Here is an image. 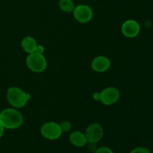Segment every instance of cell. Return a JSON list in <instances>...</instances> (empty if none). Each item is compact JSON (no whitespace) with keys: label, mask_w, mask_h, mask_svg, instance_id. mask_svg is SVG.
<instances>
[{"label":"cell","mask_w":153,"mask_h":153,"mask_svg":"<svg viewBox=\"0 0 153 153\" xmlns=\"http://www.w3.org/2000/svg\"><path fill=\"white\" fill-rule=\"evenodd\" d=\"M0 123L4 128L15 129L23 123V116L14 108H6L0 113Z\"/></svg>","instance_id":"1"},{"label":"cell","mask_w":153,"mask_h":153,"mask_svg":"<svg viewBox=\"0 0 153 153\" xmlns=\"http://www.w3.org/2000/svg\"><path fill=\"white\" fill-rule=\"evenodd\" d=\"M7 100L15 108H20L26 105L29 95L17 87H11L7 91Z\"/></svg>","instance_id":"2"},{"label":"cell","mask_w":153,"mask_h":153,"mask_svg":"<svg viewBox=\"0 0 153 153\" xmlns=\"http://www.w3.org/2000/svg\"><path fill=\"white\" fill-rule=\"evenodd\" d=\"M26 64L31 71L34 73H41L46 70L47 62L43 54L33 52L28 54L26 58Z\"/></svg>","instance_id":"3"},{"label":"cell","mask_w":153,"mask_h":153,"mask_svg":"<svg viewBox=\"0 0 153 153\" xmlns=\"http://www.w3.org/2000/svg\"><path fill=\"white\" fill-rule=\"evenodd\" d=\"M40 133L48 140H56L62 134L59 124L55 122H49L43 124L40 128Z\"/></svg>","instance_id":"4"},{"label":"cell","mask_w":153,"mask_h":153,"mask_svg":"<svg viewBox=\"0 0 153 153\" xmlns=\"http://www.w3.org/2000/svg\"><path fill=\"white\" fill-rule=\"evenodd\" d=\"M97 100H100L102 102L106 105H113L119 100L120 91L117 88L114 87H109L103 90L100 94H99Z\"/></svg>","instance_id":"5"},{"label":"cell","mask_w":153,"mask_h":153,"mask_svg":"<svg viewBox=\"0 0 153 153\" xmlns=\"http://www.w3.org/2000/svg\"><path fill=\"white\" fill-rule=\"evenodd\" d=\"M73 15L78 22L81 23H87L91 20L94 13L92 9L88 5L79 4L75 7L73 10Z\"/></svg>","instance_id":"6"},{"label":"cell","mask_w":153,"mask_h":153,"mask_svg":"<svg viewBox=\"0 0 153 153\" xmlns=\"http://www.w3.org/2000/svg\"><path fill=\"white\" fill-rule=\"evenodd\" d=\"M85 137L90 143H97L103 136V128L99 123H92L87 128Z\"/></svg>","instance_id":"7"},{"label":"cell","mask_w":153,"mask_h":153,"mask_svg":"<svg viewBox=\"0 0 153 153\" xmlns=\"http://www.w3.org/2000/svg\"><path fill=\"white\" fill-rule=\"evenodd\" d=\"M121 30H122V33L124 34V36L129 37V38H132V37L138 35L140 28L138 22L133 19H129V20L126 21L123 24Z\"/></svg>","instance_id":"8"},{"label":"cell","mask_w":153,"mask_h":153,"mask_svg":"<svg viewBox=\"0 0 153 153\" xmlns=\"http://www.w3.org/2000/svg\"><path fill=\"white\" fill-rule=\"evenodd\" d=\"M111 61L107 57L97 56L94 58L91 63V67L97 73H103L109 69Z\"/></svg>","instance_id":"9"},{"label":"cell","mask_w":153,"mask_h":153,"mask_svg":"<svg viewBox=\"0 0 153 153\" xmlns=\"http://www.w3.org/2000/svg\"><path fill=\"white\" fill-rule=\"evenodd\" d=\"M70 140L72 144L74 145L75 146H77V147L84 146L88 142L85 134L81 131H73L71 133L70 136Z\"/></svg>","instance_id":"10"},{"label":"cell","mask_w":153,"mask_h":153,"mask_svg":"<svg viewBox=\"0 0 153 153\" xmlns=\"http://www.w3.org/2000/svg\"><path fill=\"white\" fill-rule=\"evenodd\" d=\"M21 45L23 50L28 54L35 52L37 46L36 40L31 37H25V38L22 39Z\"/></svg>","instance_id":"11"},{"label":"cell","mask_w":153,"mask_h":153,"mask_svg":"<svg viewBox=\"0 0 153 153\" xmlns=\"http://www.w3.org/2000/svg\"><path fill=\"white\" fill-rule=\"evenodd\" d=\"M59 7L63 11L70 13L73 12L75 8L74 3L72 0H60Z\"/></svg>","instance_id":"12"},{"label":"cell","mask_w":153,"mask_h":153,"mask_svg":"<svg viewBox=\"0 0 153 153\" xmlns=\"http://www.w3.org/2000/svg\"><path fill=\"white\" fill-rule=\"evenodd\" d=\"M59 125L62 132H67L71 128V123L70 122H68V121H64V122H62Z\"/></svg>","instance_id":"13"},{"label":"cell","mask_w":153,"mask_h":153,"mask_svg":"<svg viewBox=\"0 0 153 153\" xmlns=\"http://www.w3.org/2000/svg\"><path fill=\"white\" fill-rule=\"evenodd\" d=\"M130 153H151V152L146 147H137L132 149Z\"/></svg>","instance_id":"14"},{"label":"cell","mask_w":153,"mask_h":153,"mask_svg":"<svg viewBox=\"0 0 153 153\" xmlns=\"http://www.w3.org/2000/svg\"><path fill=\"white\" fill-rule=\"evenodd\" d=\"M94 153H114L113 151L108 147H101L96 149Z\"/></svg>","instance_id":"15"},{"label":"cell","mask_w":153,"mask_h":153,"mask_svg":"<svg viewBox=\"0 0 153 153\" xmlns=\"http://www.w3.org/2000/svg\"><path fill=\"white\" fill-rule=\"evenodd\" d=\"M43 51H44V48H43V46H37V48H36V50L34 52H37V53L43 54Z\"/></svg>","instance_id":"16"},{"label":"cell","mask_w":153,"mask_h":153,"mask_svg":"<svg viewBox=\"0 0 153 153\" xmlns=\"http://www.w3.org/2000/svg\"><path fill=\"white\" fill-rule=\"evenodd\" d=\"M4 128L1 123H0V138L2 137L3 134H4Z\"/></svg>","instance_id":"17"}]
</instances>
